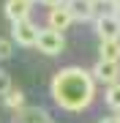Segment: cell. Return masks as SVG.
<instances>
[{
    "label": "cell",
    "mask_w": 120,
    "mask_h": 123,
    "mask_svg": "<svg viewBox=\"0 0 120 123\" xmlns=\"http://www.w3.org/2000/svg\"><path fill=\"white\" fill-rule=\"evenodd\" d=\"M52 98L66 112H82L96 98V79L82 66H66L52 77Z\"/></svg>",
    "instance_id": "obj_1"
},
{
    "label": "cell",
    "mask_w": 120,
    "mask_h": 123,
    "mask_svg": "<svg viewBox=\"0 0 120 123\" xmlns=\"http://www.w3.org/2000/svg\"><path fill=\"white\" fill-rule=\"evenodd\" d=\"M41 27L33 22V19H19V22H11V41L19 47H36L38 44Z\"/></svg>",
    "instance_id": "obj_2"
},
{
    "label": "cell",
    "mask_w": 120,
    "mask_h": 123,
    "mask_svg": "<svg viewBox=\"0 0 120 123\" xmlns=\"http://www.w3.org/2000/svg\"><path fill=\"white\" fill-rule=\"evenodd\" d=\"M38 52H44L49 57H55V55H60L63 49H66V38H63V33L60 30H52V27H44L38 36Z\"/></svg>",
    "instance_id": "obj_3"
},
{
    "label": "cell",
    "mask_w": 120,
    "mask_h": 123,
    "mask_svg": "<svg viewBox=\"0 0 120 123\" xmlns=\"http://www.w3.org/2000/svg\"><path fill=\"white\" fill-rule=\"evenodd\" d=\"M90 74H93L96 82L115 85V82H120V63H117V60H98Z\"/></svg>",
    "instance_id": "obj_4"
},
{
    "label": "cell",
    "mask_w": 120,
    "mask_h": 123,
    "mask_svg": "<svg viewBox=\"0 0 120 123\" xmlns=\"http://www.w3.org/2000/svg\"><path fill=\"white\" fill-rule=\"evenodd\" d=\"M96 33L101 41L120 38V14H101V17H96Z\"/></svg>",
    "instance_id": "obj_5"
},
{
    "label": "cell",
    "mask_w": 120,
    "mask_h": 123,
    "mask_svg": "<svg viewBox=\"0 0 120 123\" xmlns=\"http://www.w3.org/2000/svg\"><path fill=\"white\" fill-rule=\"evenodd\" d=\"M68 11H71L74 22L79 19V22H87V19H93L96 14V0H68Z\"/></svg>",
    "instance_id": "obj_6"
},
{
    "label": "cell",
    "mask_w": 120,
    "mask_h": 123,
    "mask_svg": "<svg viewBox=\"0 0 120 123\" xmlns=\"http://www.w3.org/2000/svg\"><path fill=\"white\" fill-rule=\"evenodd\" d=\"M14 123H52V118L41 107H22V110L14 115Z\"/></svg>",
    "instance_id": "obj_7"
},
{
    "label": "cell",
    "mask_w": 120,
    "mask_h": 123,
    "mask_svg": "<svg viewBox=\"0 0 120 123\" xmlns=\"http://www.w3.org/2000/svg\"><path fill=\"white\" fill-rule=\"evenodd\" d=\"M46 19H49V27H52V30H60V33H66L68 27H71V22H74L68 6H57V8H52Z\"/></svg>",
    "instance_id": "obj_8"
},
{
    "label": "cell",
    "mask_w": 120,
    "mask_h": 123,
    "mask_svg": "<svg viewBox=\"0 0 120 123\" xmlns=\"http://www.w3.org/2000/svg\"><path fill=\"white\" fill-rule=\"evenodd\" d=\"M3 14L11 19V22H19V19H30V3L27 0H6L3 6Z\"/></svg>",
    "instance_id": "obj_9"
},
{
    "label": "cell",
    "mask_w": 120,
    "mask_h": 123,
    "mask_svg": "<svg viewBox=\"0 0 120 123\" xmlns=\"http://www.w3.org/2000/svg\"><path fill=\"white\" fill-rule=\"evenodd\" d=\"M98 57L101 60H117L120 63V38H107L98 44Z\"/></svg>",
    "instance_id": "obj_10"
},
{
    "label": "cell",
    "mask_w": 120,
    "mask_h": 123,
    "mask_svg": "<svg viewBox=\"0 0 120 123\" xmlns=\"http://www.w3.org/2000/svg\"><path fill=\"white\" fill-rule=\"evenodd\" d=\"M3 104L8 107V110L19 112V110H22V107H25V93L19 90V88H11V90H8V93H6V96H3Z\"/></svg>",
    "instance_id": "obj_11"
},
{
    "label": "cell",
    "mask_w": 120,
    "mask_h": 123,
    "mask_svg": "<svg viewBox=\"0 0 120 123\" xmlns=\"http://www.w3.org/2000/svg\"><path fill=\"white\" fill-rule=\"evenodd\" d=\"M107 107H112L115 112H120V82L107 88Z\"/></svg>",
    "instance_id": "obj_12"
},
{
    "label": "cell",
    "mask_w": 120,
    "mask_h": 123,
    "mask_svg": "<svg viewBox=\"0 0 120 123\" xmlns=\"http://www.w3.org/2000/svg\"><path fill=\"white\" fill-rule=\"evenodd\" d=\"M14 55V41L11 38H0V60H8Z\"/></svg>",
    "instance_id": "obj_13"
},
{
    "label": "cell",
    "mask_w": 120,
    "mask_h": 123,
    "mask_svg": "<svg viewBox=\"0 0 120 123\" xmlns=\"http://www.w3.org/2000/svg\"><path fill=\"white\" fill-rule=\"evenodd\" d=\"M11 88H14V82H11V77L6 74V71H0V98H3V96H6V93H8Z\"/></svg>",
    "instance_id": "obj_14"
},
{
    "label": "cell",
    "mask_w": 120,
    "mask_h": 123,
    "mask_svg": "<svg viewBox=\"0 0 120 123\" xmlns=\"http://www.w3.org/2000/svg\"><path fill=\"white\" fill-rule=\"evenodd\" d=\"M41 3H46L49 8H57V6H66V0H41Z\"/></svg>",
    "instance_id": "obj_15"
},
{
    "label": "cell",
    "mask_w": 120,
    "mask_h": 123,
    "mask_svg": "<svg viewBox=\"0 0 120 123\" xmlns=\"http://www.w3.org/2000/svg\"><path fill=\"white\" fill-rule=\"evenodd\" d=\"M98 123H120V120H117V118H101Z\"/></svg>",
    "instance_id": "obj_16"
},
{
    "label": "cell",
    "mask_w": 120,
    "mask_h": 123,
    "mask_svg": "<svg viewBox=\"0 0 120 123\" xmlns=\"http://www.w3.org/2000/svg\"><path fill=\"white\" fill-rule=\"evenodd\" d=\"M112 8H115V14H120V0H112Z\"/></svg>",
    "instance_id": "obj_17"
},
{
    "label": "cell",
    "mask_w": 120,
    "mask_h": 123,
    "mask_svg": "<svg viewBox=\"0 0 120 123\" xmlns=\"http://www.w3.org/2000/svg\"><path fill=\"white\" fill-rule=\"evenodd\" d=\"M96 3H112V0H96Z\"/></svg>",
    "instance_id": "obj_18"
},
{
    "label": "cell",
    "mask_w": 120,
    "mask_h": 123,
    "mask_svg": "<svg viewBox=\"0 0 120 123\" xmlns=\"http://www.w3.org/2000/svg\"><path fill=\"white\" fill-rule=\"evenodd\" d=\"M27 3H30V6H33V3H41V0H27Z\"/></svg>",
    "instance_id": "obj_19"
},
{
    "label": "cell",
    "mask_w": 120,
    "mask_h": 123,
    "mask_svg": "<svg viewBox=\"0 0 120 123\" xmlns=\"http://www.w3.org/2000/svg\"><path fill=\"white\" fill-rule=\"evenodd\" d=\"M117 120H120V112H117Z\"/></svg>",
    "instance_id": "obj_20"
}]
</instances>
